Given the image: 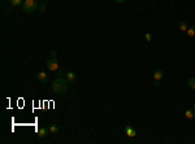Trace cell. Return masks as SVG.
Segmentation results:
<instances>
[{
	"label": "cell",
	"mask_w": 195,
	"mask_h": 144,
	"mask_svg": "<svg viewBox=\"0 0 195 144\" xmlns=\"http://www.w3.org/2000/svg\"><path fill=\"white\" fill-rule=\"evenodd\" d=\"M68 81L64 78V77H57L51 85V90L54 91V93L56 95H62L68 91Z\"/></svg>",
	"instance_id": "cell-1"
},
{
	"label": "cell",
	"mask_w": 195,
	"mask_h": 144,
	"mask_svg": "<svg viewBox=\"0 0 195 144\" xmlns=\"http://www.w3.org/2000/svg\"><path fill=\"white\" fill-rule=\"evenodd\" d=\"M38 8H39L38 0H23L22 9L26 13H33V12H35Z\"/></svg>",
	"instance_id": "cell-2"
},
{
	"label": "cell",
	"mask_w": 195,
	"mask_h": 144,
	"mask_svg": "<svg viewBox=\"0 0 195 144\" xmlns=\"http://www.w3.org/2000/svg\"><path fill=\"white\" fill-rule=\"evenodd\" d=\"M47 68L50 71H57L60 69V65H59V61H57V59H55V57H50L47 61Z\"/></svg>",
	"instance_id": "cell-3"
},
{
	"label": "cell",
	"mask_w": 195,
	"mask_h": 144,
	"mask_svg": "<svg viewBox=\"0 0 195 144\" xmlns=\"http://www.w3.org/2000/svg\"><path fill=\"white\" fill-rule=\"evenodd\" d=\"M163 78H164V71L161 70V69H156V70L153 71V86L159 87Z\"/></svg>",
	"instance_id": "cell-4"
},
{
	"label": "cell",
	"mask_w": 195,
	"mask_h": 144,
	"mask_svg": "<svg viewBox=\"0 0 195 144\" xmlns=\"http://www.w3.org/2000/svg\"><path fill=\"white\" fill-rule=\"evenodd\" d=\"M50 129H47V127H40L39 129V131H38V138L39 139H44V138H47L48 135H50Z\"/></svg>",
	"instance_id": "cell-5"
},
{
	"label": "cell",
	"mask_w": 195,
	"mask_h": 144,
	"mask_svg": "<svg viewBox=\"0 0 195 144\" xmlns=\"http://www.w3.org/2000/svg\"><path fill=\"white\" fill-rule=\"evenodd\" d=\"M124 131H125V134H126V135L129 136V138H134V136L137 135V131L134 130V129H133L131 126H130V125H126V126H125Z\"/></svg>",
	"instance_id": "cell-6"
},
{
	"label": "cell",
	"mask_w": 195,
	"mask_h": 144,
	"mask_svg": "<svg viewBox=\"0 0 195 144\" xmlns=\"http://www.w3.org/2000/svg\"><path fill=\"white\" fill-rule=\"evenodd\" d=\"M37 78L40 83H48V75L46 71H39V73L37 74Z\"/></svg>",
	"instance_id": "cell-7"
},
{
	"label": "cell",
	"mask_w": 195,
	"mask_h": 144,
	"mask_svg": "<svg viewBox=\"0 0 195 144\" xmlns=\"http://www.w3.org/2000/svg\"><path fill=\"white\" fill-rule=\"evenodd\" d=\"M65 79H66V81H68L69 83L76 82V79H77L76 73H74V71H68V73L65 74Z\"/></svg>",
	"instance_id": "cell-8"
},
{
	"label": "cell",
	"mask_w": 195,
	"mask_h": 144,
	"mask_svg": "<svg viewBox=\"0 0 195 144\" xmlns=\"http://www.w3.org/2000/svg\"><path fill=\"white\" fill-rule=\"evenodd\" d=\"M185 117L187 119H194L195 118V109H187L185 112Z\"/></svg>",
	"instance_id": "cell-9"
},
{
	"label": "cell",
	"mask_w": 195,
	"mask_h": 144,
	"mask_svg": "<svg viewBox=\"0 0 195 144\" xmlns=\"http://www.w3.org/2000/svg\"><path fill=\"white\" fill-rule=\"evenodd\" d=\"M178 27H180V30H181L182 33H186L187 29H189V26H187L186 21H180V23H178Z\"/></svg>",
	"instance_id": "cell-10"
},
{
	"label": "cell",
	"mask_w": 195,
	"mask_h": 144,
	"mask_svg": "<svg viewBox=\"0 0 195 144\" xmlns=\"http://www.w3.org/2000/svg\"><path fill=\"white\" fill-rule=\"evenodd\" d=\"M187 86H189L192 91H195V77L189 78V81H187Z\"/></svg>",
	"instance_id": "cell-11"
},
{
	"label": "cell",
	"mask_w": 195,
	"mask_h": 144,
	"mask_svg": "<svg viewBox=\"0 0 195 144\" xmlns=\"http://www.w3.org/2000/svg\"><path fill=\"white\" fill-rule=\"evenodd\" d=\"M186 34L189 35L190 38H195V26H192V27H189V29H187Z\"/></svg>",
	"instance_id": "cell-12"
},
{
	"label": "cell",
	"mask_w": 195,
	"mask_h": 144,
	"mask_svg": "<svg viewBox=\"0 0 195 144\" xmlns=\"http://www.w3.org/2000/svg\"><path fill=\"white\" fill-rule=\"evenodd\" d=\"M9 3L13 7H18V5H21V4H23V1L22 0H9Z\"/></svg>",
	"instance_id": "cell-13"
},
{
	"label": "cell",
	"mask_w": 195,
	"mask_h": 144,
	"mask_svg": "<svg viewBox=\"0 0 195 144\" xmlns=\"http://www.w3.org/2000/svg\"><path fill=\"white\" fill-rule=\"evenodd\" d=\"M50 131H51L52 134H57L59 133V127H57V125H51V126H50Z\"/></svg>",
	"instance_id": "cell-14"
},
{
	"label": "cell",
	"mask_w": 195,
	"mask_h": 144,
	"mask_svg": "<svg viewBox=\"0 0 195 144\" xmlns=\"http://www.w3.org/2000/svg\"><path fill=\"white\" fill-rule=\"evenodd\" d=\"M152 34L151 33H146V35H144V39H146V42H151L152 40Z\"/></svg>",
	"instance_id": "cell-15"
},
{
	"label": "cell",
	"mask_w": 195,
	"mask_h": 144,
	"mask_svg": "<svg viewBox=\"0 0 195 144\" xmlns=\"http://www.w3.org/2000/svg\"><path fill=\"white\" fill-rule=\"evenodd\" d=\"M65 74H66V73H65V71H64V70H62V69H61V68H60V69H59V70H57V71H56V75H57V77H64V78H65Z\"/></svg>",
	"instance_id": "cell-16"
},
{
	"label": "cell",
	"mask_w": 195,
	"mask_h": 144,
	"mask_svg": "<svg viewBox=\"0 0 195 144\" xmlns=\"http://www.w3.org/2000/svg\"><path fill=\"white\" fill-rule=\"evenodd\" d=\"M46 8H47V7H46V4L44 3H42V4H39V12H44L46 11Z\"/></svg>",
	"instance_id": "cell-17"
},
{
	"label": "cell",
	"mask_w": 195,
	"mask_h": 144,
	"mask_svg": "<svg viewBox=\"0 0 195 144\" xmlns=\"http://www.w3.org/2000/svg\"><path fill=\"white\" fill-rule=\"evenodd\" d=\"M50 57H55V59H56V57H57V52L56 51H51V52H50Z\"/></svg>",
	"instance_id": "cell-18"
},
{
	"label": "cell",
	"mask_w": 195,
	"mask_h": 144,
	"mask_svg": "<svg viewBox=\"0 0 195 144\" xmlns=\"http://www.w3.org/2000/svg\"><path fill=\"white\" fill-rule=\"evenodd\" d=\"M115 1H116L117 4H122V3H124V1H125V0H115Z\"/></svg>",
	"instance_id": "cell-19"
},
{
	"label": "cell",
	"mask_w": 195,
	"mask_h": 144,
	"mask_svg": "<svg viewBox=\"0 0 195 144\" xmlns=\"http://www.w3.org/2000/svg\"><path fill=\"white\" fill-rule=\"evenodd\" d=\"M192 109H195V101H194V104H192Z\"/></svg>",
	"instance_id": "cell-20"
},
{
	"label": "cell",
	"mask_w": 195,
	"mask_h": 144,
	"mask_svg": "<svg viewBox=\"0 0 195 144\" xmlns=\"http://www.w3.org/2000/svg\"><path fill=\"white\" fill-rule=\"evenodd\" d=\"M43 1H48V0H43Z\"/></svg>",
	"instance_id": "cell-21"
}]
</instances>
